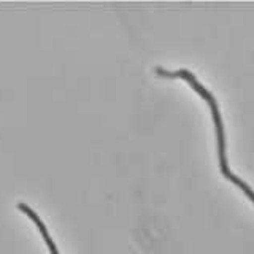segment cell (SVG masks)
Wrapping results in <instances>:
<instances>
[{
	"instance_id": "2",
	"label": "cell",
	"mask_w": 254,
	"mask_h": 254,
	"mask_svg": "<svg viewBox=\"0 0 254 254\" xmlns=\"http://www.w3.org/2000/svg\"><path fill=\"white\" fill-rule=\"evenodd\" d=\"M18 208L22 211V213H26L27 216L35 222L37 224V227H38V230H40V234H42V237H43V240H45V243H46V246H48V250H50V253L51 254H59V251H58V248H56V243L53 242V238H51V235H50V232H48V229H46V226L43 224V221L38 218V214L30 208L29 205H26V203H18Z\"/></svg>"
},
{
	"instance_id": "1",
	"label": "cell",
	"mask_w": 254,
	"mask_h": 254,
	"mask_svg": "<svg viewBox=\"0 0 254 254\" xmlns=\"http://www.w3.org/2000/svg\"><path fill=\"white\" fill-rule=\"evenodd\" d=\"M156 73L161 75V76H165V78H183L186 79V81L190 83V86L194 87V91H197L198 94L202 95L203 99L208 100L210 103V108H211V115H213V121H214V126H216V138H218V154H219V165H221V172L222 175L230 180L232 183H235L237 186H240L243 189V192L248 195L251 200L254 202V190L246 185L243 180H240L230 172L229 165H227V161H226V133H224V126H222V119H221V113H219V108H218V103H216V99H214V95L203 87L200 83L197 81L195 76L190 73L188 70H178V71H169V70H164L161 67L156 68Z\"/></svg>"
}]
</instances>
